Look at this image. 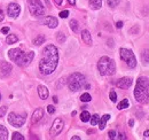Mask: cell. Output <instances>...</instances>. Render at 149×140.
<instances>
[{
  "mask_svg": "<svg viewBox=\"0 0 149 140\" xmlns=\"http://www.w3.org/2000/svg\"><path fill=\"white\" fill-rule=\"evenodd\" d=\"M8 56L19 67H26L32 62V60L35 57V53L23 52L21 48H13V50H9Z\"/></svg>",
  "mask_w": 149,
  "mask_h": 140,
  "instance_id": "7a4b0ae2",
  "label": "cell"
},
{
  "mask_svg": "<svg viewBox=\"0 0 149 140\" xmlns=\"http://www.w3.org/2000/svg\"><path fill=\"white\" fill-rule=\"evenodd\" d=\"M19 13H21V6L19 4H16V2L9 4V6L7 8V14H8L9 18H16L19 15Z\"/></svg>",
  "mask_w": 149,
  "mask_h": 140,
  "instance_id": "30bf717a",
  "label": "cell"
},
{
  "mask_svg": "<svg viewBox=\"0 0 149 140\" xmlns=\"http://www.w3.org/2000/svg\"><path fill=\"white\" fill-rule=\"evenodd\" d=\"M42 23L45 25H47L48 28H51V29H54V28H56L58 25V21L54 16H47V18L42 21Z\"/></svg>",
  "mask_w": 149,
  "mask_h": 140,
  "instance_id": "5bb4252c",
  "label": "cell"
},
{
  "mask_svg": "<svg viewBox=\"0 0 149 140\" xmlns=\"http://www.w3.org/2000/svg\"><path fill=\"white\" fill-rule=\"evenodd\" d=\"M109 118H110V115H103L102 117H100V120H99V129L100 130H104V127H106V124H107V122L109 121Z\"/></svg>",
  "mask_w": 149,
  "mask_h": 140,
  "instance_id": "2e32d148",
  "label": "cell"
},
{
  "mask_svg": "<svg viewBox=\"0 0 149 140\" xmlns=\"http://www.w3.org/2000/svg\"><path fill=\"white\" fill-rule=\"evenodd\" d=\"M3 18H5V14H3L2 9L0 8V22H1V21H3Z\"/></svg>",
  "mask_w": 149,
  "mask_h": 140,
  "instance_id": "74e56055",
  "label": "cell"
},
{
  "mask_svg": "<svg viewBox=\"0 0 149 140\" xmlns=\"http://www.w3.org/2000/svg\"><path fill=\"white\" fill-rule=\"evenodd\" d=\"M80 100H81V102H90L92 100V97H91L90 93L86 92V93H84V94L80 95Z\"/></svg>",
  "mask_w": 149,
  "mask_h": 140,
  "instance_id": "cb8c5ba5",
  "label": "cell"
},
{
  "mask_svg": "<svg viewBox=\"0 0 149 140\" xmlns=\"http://www.w3.org/2000/svg\"><path fill=\"white\" fill-rule=\"evenodd\" d=\"M135 100L142 105L147 104L149 100V80L146 77H140L136 80V85L134 88Z\"/></svg>",
  "mask_w": 149,
  "mask_h": 140,
  "instance_id": "3957f363",
  "label": "cell"
},
{
  "mask_svg": "<svg viewBox=\"0 0 149 140\" xmlns=\"http://www.w3.org/2000/svg\"><path fill=\"white\" fill-rule=\"evenodd\" d=\"M116 27H117L118 29H120V28L123 27V22H120V21H119V22H117V23H116Z\"/></svg>",
  "mask_w": 149,
  "mask_h": 140,
  "instance_id": "f35d334b",
  "label": "cell"
},
{
  "mask_svg": "<svg viewBox=\"0 0 149 140\" xmlns=\"http://www.w3.org/2000/svg\"><path fill=\"white\" fill-rule=\"evenodd\" d=\"M119 54H120L122 60L127 64L129 68L133 69V68L136 67V59H135V55H134V53L132 52L131 50L120 48V50H119Z\"/></svg>",
  "mask_w": 149,
  "mask_h": 140,
  "instance_id": "52a82bcc",
  "label": "cell"
},
{
  "mask_svg": "<svg viewBox=\"0 0 149 140\" xmlns=\"http://www.w3.org/2000/svg\"><path fill=\"white\" fill-rule=\"evenodd\" d=\"M101 6H102V0H90V7L94 10L100 9Z\"/></svg>",
  "mask_w": 149,
  "mask_h": 140,
  "instance_id": "ac0fdd59",
  "label": "cell"
},
{
  "mask_svg": "<svg viewBox=\"0 0 149 140\" xmlns=\"http://www.w3.org/2000/svg\"><path fill=\"white\" fill-rule=\"evenodd\" d=\"M99 120H100V117H99V115H93V116H91V118H90V121H91V124L92 125H96L97 123H99Z\"/></svg>",
  "mask_w": 149,
  "mask_h": 140,
  "instance_id": "83f0119b",
  "label": "cell"
},
{
  "mask_svg": "<svg viewBox=\"0 0 149 140\" xmlns=\"http://www.w3.org/2000/svg\"><path fill=\"white\" fill-rule=\"evenodd\" d=\"M143 136L147 138V137H149V130H147V131H145V133H143Z\"/></svg>",
  "mask_w": 149,
  "mask_h": 140,
  "instance_id": "b9f144b4",
  "label": "cell"
},
{
  "mask_svg": "<svg viewBox=\"0 0 149 140\" xmlns=\"http://www.w3.org/2000/svg\"><path fill=\"white\" fill-rule=\"evenodd\" d=\"M81 38H83L85 44H87V45L92 44V37H91V34L88 32V30H83L81 31Z\"/></svg>",
  "mask_w": 149,
  "mask_h": 140,
  "instance_id": "e0dca14e",
  "label": "cell"
},
{
  "mask_svg": "<svg viewBox=\"0 0 149 140\" xmlns=\"http://www.w3.org/2000/svg\"><path fill=\"white\" fill-rule=\"evenodd\" d=\"M108 136H109V139H116V136H117V133H116V131H113V130H110L109 132H108Z\"/></svg>",
  "mask_w": 149,
  "mask_h": 140,
  "instance_id": "d6a6232c",
  "label": "cell"
},
{
  "mask_svg": "<svg viewBox=\"0 0 149 140\" xmlns=\"http://www.w3.org/2000/svg\"><path fill=\"white\" fill-rule=\"evenodd\" d=\"M129 105H130L129 100H127V99H124V100H122V101H120V102L118 104L117 108H118L119 110H122V109H126V108L129 107Z\"/></svg>",
  "mask_w": 149,
  "mask_h": 140,
  "instance_id": "603a6c76",
  "label": "cell"
},
{
  "mask_svg": "<svg viewBox=\"0 0 149 140\" xmlns=\"http://www.w3.org/2000/svg\"><path fill=\"white\" fill-rule=\"evenodd\" d=\"M7 137H8V130L5 126L0 125V139L5 140L7 139Z\"/></svg>",
  "mask_w": 149,
  "mask_h": 140,
  "instance_id": "44dd1931",
  "label": "cell"
},
{
  "mask_svg": "<svg viewBox=\"0 0 149 140\" xmlns=\"http://www.w3.org/2000/svg\"><path fill=\"white\" fill-rule=\"evenodd\" d=\"M116 139H126V137H125V134L119 133V134H117V136H116Z\"/></svg>",
  "mask_w": 149,
  "mask_h": 140,
  "instance_id": "8d00e7d4",
  "label": "cell"
},
{
  "mask_svg": "<svg viewBox=\"0 0 149 140\" xmlns=\"http://www.w3.org/2000/svg\"><path fill=\"white\" fill-rule=\"evenodd\" d=\"M12 64L9 62H6V61H2L0 62V71H1V76L2 77H7L10 72H12Z\"/></svg>",
  "mask_w": 149,
  "mask_h": 140,
  "instance_id": "8fae6325",
  "label": "cell"
},
{
  "mask_svg": "<svg viewBox=\"0 0 149 140\" xmlns=\"http://www.w3.org/2000/svg\"><path fill=\"white\" fill-rule=\"evenodd\" d=\"M8 123L15 127H21L25 123V117L16 114V113H10L8 115Z\"/></svg>",
  "mask_w": 149,
  "mask_h": 140,
  "instance_id": "ba28073f",
  "label": "cell"
},
{
  "mask_svg": "<svg viewBox=\"0 0 149 140\" xmlns=\"http://www.w3.org/2000/svg\"><path fill=\"white\" fill-rule=\"evenodd\" d=\"M85 84V76L80 72H74L69 76L68 79V86L69 90H71L72 92H77L84 86Z\"/></svg>",
  "mask_w": 149,
  "mask_h": 140,
  "instance_id": "5b68a950",
  "label": "cell"
},
{
  "mask_svg": "<svg viewBox=\"0 0 149 140\" xmlns=\"http://www.w3.org/2000/svg\"><path fill=\"white\" fill-rule=\"evenodd\" d=\"M0 99H1V94H0Z\"/></svg>",
  "mask_w": 149,
  "mask_h": 140,
  "instance_id": "bcb514c9",
  "label": "cell"
},
{
  "mask_svg": "<svg viewBox=\"0 0 149 140\" xmlns=\"http://www.w3.org/2000/svg\"><path fill=\"white\" fill-rule=\"evenodd\" d=\"M44 43H45V37L42 35L37 36V37L33 39V44H35L36 46H39V45H41V44H44Z\"/></svg>",
  "mask_w": 149,
  "mask_h": 140,
  "instance_id": "7402d4cb",
  "label": "cell"
},
{
  "mask_svg": "<svg viewBox=\"0 0 149 140\" xmlns=\"http://www.w3.org/2000/svg\"><path fill=\"white\" fill-rule=\"evenodd\" d=\"M109 98H110V100H111L112 102H116V101H117V94H116L115 91H111V92H110Z\"/></svg>",
  "mask_w": 149,
  "mask_h": 140,
  "instance_id": "4dcf8cb0",
  "label": "cell"
},
{
  "mask_svg": "<svg viewBox=\"0 0 149 140\" xmlns=\"http://www.w3.org/2000/svg\"><path fill=\"white\" fill-rule=\"evenodd\" d=\"M56 39H57V41H58L60 44H63V43L65 41V36L63 35L62 32H58V34L56 35Z\"/></svg>",
  "mask_w": 149,
  "mask_h": 140,
  "instance_id": "4316f807",
  "label": "cell"
},
{
  "mask_svg": "<svg viewBox=\"0 0 149 140\" xmlns=\"http://www.w3.org/2000/svg\"><path fill=\"white\" fill-rule=\"evenodd\" d=\"M141 56H142V60H143V62L148 63V62H149V50H146V51H143Z\"/></svg>",
  "mask_w": 149,
  "mask_h": 140,
  "instance_id": "f1b7e54d",
  "label": "cell"
},
{
  "mask_svg": "<svg viewBox=\"0 0 149 140\" xmlns=\"http://www.w3.org/2000/svg\"><path fill=\"white\" fill-rule=\"evenodd\" d=\"M6 113H7V107H6V106L0 107V117H3Z\"/></svg>",
  "mask_w": 149,
  "mask_h": 140,
  "instance_id": "1f68e13d",
  "label": "cell"
},
{
  "mask_svg": "<svg viewBox=\"0 0 149 140\" xmlns=\"http://www.w3.org/2000/svg\"><path fill=\"white\" fill-rule=\"evenodd\" d=\"M8 32H9V27H3V28H1V34L7 35Z\"/></svg>",
  "mask_w": 149,
  "mask_h": 140,
  "instance_id": "d590c367",
  "label": "cell"
},
{
  "mask_svg": "<svg viewBox=\"0 0 149 140\" xmlns=\"http://www.w3.org/2000/svg\"><path fill=\"white\" fill-rule=\"evenodd\" d=\"M97 69L102 76H111L116 71L115 61L108 56H102L97 62Z\"/></svg>",
  "mask_w": 149,
  "mask_h": 140,
  "instance_id": "277c9868",
  "label": "cell"
},
{
  "mask_svg": "<svg viewBox=\"0 0 149 140\" xmlns=\"http://www.w3.org/2000/svg\"><path fill=\"white\" fill-rule=\"evenodd\" d=\"M44 117V110L42 108H37L33 114H32V117H31V124H37L38 122L41 121V118Z\"/></svg>",
  "mask_w": 149,
  "mask_h": 140,
  "instance_id": "4fadbf2b",
  "label": "cell"
},
{
  "mask_svg": "<svg viewBox=\"0 0 149 140\" xmlns=\"http://www.w3.org/2000/svg\"><path fill=\"white\" fill-rule=\"evenodd\" d=\"M131 85H132V78H130V77H124V78H120L116 82V86L119 88H123V90L129 88Z\"/></svg>",
  "mask_w": 149,
  "mask_h": 140,
  "instance_id": "7c38bea8",
  "label": "cell"
},
{
  "mask_svg": "<svg viewBox=\"0 0 149 140\" xmlns=\"http://www.w3.org/2000/svg\"><path fill=\"white\" fill-rule=\"evenodd\" d=\"M55 1V4L57 6H60V5H62V2H63V0H54Z\"/></svg>",
  "mask_w": 149,
  "mask_h": 140,
  "instance_id": "ab89813d",
  "label": "cell"
},
{
  "mask_svg": "<svg viewBox=\"0 0 149 140\" xmlns=\"http://www.w3.org/2000/svg\"><path fill=\"white\" fill-rule=\"evenodd\" d=\"M53 101H54V102H57V97H53Z\"/></svg>",
  "mask_w": 149,
  "mask_h": 140,
  "instance_id": "f6af8a7d",
  "label": "cell"
},
{
  "mask_svg": "<svg viewBox=\"0 0 149 140\" xmlns=\"http://www.w3.org/2000/svg\"><path fill=\"white\" fill-rule=\"evenodd\" d=\"M63 126H64L63 120L60 118V117H57L55 121L53 122V125H52V127H51V131H49L51 137L54 138V137H56V136H58V134L61 133V131L63 130Z\"/></svg>",
  "mask_w": 149,
  "mask_h": 140,
  "instance_id": "9c48e42d",
  "label": "cell"
},
{
  "mask_svg": "<svg viewBox=\"0 0 149 140\" xmlns=\"http://www.w3.org/2000/svg\"><path fill=\"white\" fill-rule=\"evenodd\" d=\"M47 111H48V114H51V115L54 114V113H55V107L49 105L48 107H47Z\"/></svg>",
  "mask_w": 149,
  "mask_h": 140,
  "instance_id": "836d02e7",
  "label": "cell"
},
{
  "mask_svg": "<svg viewBox=\"0 0 149 140\" xmlns=\"http://www.w3.org/2000/svg\"><path fill=\"white\" fill-rule=\"evenodd\" d=\"M38 95L41 100H46L49 95V92H48V88L44 85H39L38 86Z\"/></svg>",
  "mask_w": 149,
  "mask_h": 140,
  "instance_id": "9a60e30c",
  "label": "cell"
},
{
  "mask_svg": "<svg viewBox=\"0 0 149 140\" xmlns=\"http://www.w3.org/2000/svg\"><path fill=\"white\" fill-rule=\"evenodd\" d=\"M17 40H19L17 36L14 35V34H10V35H8V36H7V38H6V43H7L8 45L15 44V43H17Z\"/></svg>",
  "mask_w": 149,
  "mask_h": 140,
  "instance_id": "d6986e66",
  "label": "cell"
},
{
  "mask_svg": "<svg viewBox=\"0 0 149 140\" xmlns=\"http://www.w3.org/2000/svg\"><path fill=\"white\" fill-rule=\"evenodd\" d=\"M58 63V51L54 45H47L41 54L39 70L42 75H51L55 71Z\"/></svg>",
  "mask_w": 149,
  "mask_h": 140,
  "instance_id": "6da1fadb",
  "label": "cell"
},
{
  "mask_svg": "<svg viewBox=\"0 0 149 140\" xmlns=\"http://www.w3.org/2000/svg\"><path fill=\"white\" fill-rule=\"evenodd\" d=\"M68 2H69L70 5H72V6H74V4H76V0H68Z\"/></svg>",
  "mask_w": 149,
  "mask_h": 140,
  "instance_id": "60d3db41",
  "label": "cell"
},
{
  "mask_svg": "<svg viewBox=\"0 0 149 140\" xmlns=\"http://www.w3.org/2000/svg\"><path fill=\"white\" fill-rule=\"evenodd\" d=\"M129 124H130V126H133V124H134V121H133V120H131L130 122H129Z\"/></svg>",
  "mask_w": 149,
  "mask_h": 140,
  "instance_id": "ee69618b",
  "label": "cell"
},
{
  "mask_svg": "<svg viewBox=\"0 0 149 140\" xmlns=\"http://www.w3.org/2000/svg\"><path fill=\"white\" fill-rule=\"evenodd\" d=\"M90 118H91V115H90V113H88L87 110L81 111V114H80V120H81V122L87 123L90 121Z\"/></svg>",
  "mask_w": 149,
  "mask_h": 140,
  "instance_id": "ffe728a7",
  "label": "cell"
},
{
  "mask_svg": "<svg viewBox=\"0 0 149 140\" xmlns=\"http://www.w3.org/2000/svg\"><path fill=\"white\" fill-rule=\"evenodd\" d=\"M119 2H120V0H107L108 6H109V7H111V8L117 7V6L119 5Z\"/></svg>",
  "mask_w": 149,
  "mask_h": 140,
  "instance_id": "484cf974",
  "label": "cell"
},
{
  "mask_svg": "<svg viewBox=\"0 0 149 140\" xmlns=\"http://www.w3.org/2000/svg\"><path fill=\"white\" fill-rule=\"evenodd\" d=\"M71 139H72V140H79L80 138H79V137H77V136H74V137H72Z\"/></svg>",
  "mask_w": 149,
  "mask_h": 140,
  "instance_id": "7bdbcfd3",
  "label": "cell"
},
{
  "mask_svg": "<svg viewBox=\"0 0 149 140\" xmlns=\"http://www.w3.org/2000/svg\"><path fill=\"white\" fill-rule=\"evenodd\" d=\"M69 25H70V28H71V30H72L74 32H77V31H78L79 25H78V22H77L76 20H71L70 23H69Z\"/></svg>",
  "mask_w": 149,
  "mask_h": 140,
  "instance_id": "d4e9b609",
  "label": "cell"
},
{
  "mask_svg": "<svg viewBox=\"0 0 149 140\" xmlns=\"http://www.w3.org/2000/svg\"><path fill=\"white\" fill-rule=\"evenodd\" d=\"M12 140H24V137L19 132H14L12 136Z\"/></svg>",
  "mask_w": 149,
  "mask_h": 140,
  "instance_id": "f546056e",
  "label": "cell"
},
{
  "mask_svg": "<svg viewBox=\"0 0 149 140\" xmlns=\"http://www.w3.org/2000/svg\"><path fill=\"white\" fill-rule=\"evenodd\" d=\"M68 16H69V12L68 10H63V12L60 13V18H67Z\"/></svg>",
  "mask_w": 149,
  "mask_h": 140,
  "instance_id": "e575fe53",
  "label": "cell"
},
{
  "mask_svg": "<svg viewBox=\"0 0 149 140\" xmlns=\"http://www.w3.org/2000/svg\"><path fill=\"white\" fill-rule=\"evenodd\" d=\"M28 6H29V10L30 13L36 16V18H40L45 15V7L41 4L40 0H28Z\"/></svg>",
  "mask_w": 149,
  "mask_h": 140,
  "instance_id": "8992f818",
  "label": "cell"
}]
</instances>
